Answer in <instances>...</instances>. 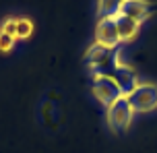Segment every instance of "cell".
<instances>
[{
  "mask_svg": "<svg viewBox=\"0 0 157 153\" xmlns=\"http://www.w3.org/2000/svg\"><path fill=\"white\" fill-rule=\"evenodd\" d=\"M85 62L89 71L93 73V77H110L114 68L120 64V58L114 54V50L93 41L85 52Z\"/></svg>",
  "mask_w": 157,
  "mask_h": 153,
  "instance_id": "obj_1",
  "label": "cell"
},
{
  "mask_svg": "<svg viewBox=\"0 0 157 153\" xmlns=\"http://www.w3.org/2000/svg\"><path fill=\"white\" fill-rule=\"evenodd\" d=\"M134 114H149L157 110V85L155 83H139L130 95L126 97Z\"/></svg>",
  "mask_w": 157,
  "mask_h": 153,
  "instance_id": "obj_2",
  "label": "cell"
},
{
  "mask_svg": "<svg viewBox=\"0 0 157 153\" xmlns=\"http://www.w3.org/2000/svg\"><path fill=\"white\" fill-rule=\"evenodd\" d=\"M134 118V110L130 108L126 97H120L116 104L108 108V126L116 132H124Z\"/></svg>",
  "mask_w": 157,
  "mask_h": 153,
  "instance_id": "obj_3",
  "label": "cell"
},
{
  "mask_svg": "<svg viewBox=\"0 0 157 153\" xmlns=\"http://www.w3.org/2000/svg\"><path fill=\"white\" fill-rule=\"evenodd\" d=\"M91 91H93L95 99L101 105H105V108H110L112 104H116L120 97H124L120 87H118V83L112 77H93Z\"/></svg>",
  "mask_w": 157,
  "mask_h": 153,
  "instance_id": "obj_4",
  "label": "cell"
},
{
  "mask_svg": "<svg viewBox=\"0 0 157 153\" xmlns=\"http://www.w3.org/2000/svg\"><path fill=\"white\" fill-rule=\"evenodd\" d=\"M95 41L101 44L110 50H116L122 41H120V33L116 27V19L114 15L110 17H99V21L95 25Z\"/></svg>",
  "mask_w": 157,
  "mask_h": 153,
  "instance_id": "obj_5",
  "label": "cell"
},
{
  "mask_svg": "<svg viewBox=\"0 0 157 153\" xmlns=\"http://www.w3.org/2000/svg\"><path fill=\"white\" fill-rule=\"evenodd\" d=\"M110 77L118 83V87H120V91H122V95H124V97L130 95L134 89H136V85L141 83V81H139V77H136V73H134L132 68L124 66L122 62L114 68V73H112Z\"/></svg>",
  "mask_w": 157,
  "mask_h": 153,
  "instance_id": "obj_6",
  "label": "cell"
},
{
  "mask_svg": "<svg viewBox=\"0 0 157 153\" xmlns=\"http://www.w3.org/2000/svg\"><path fill=\"white\" fill-rule=\"evenodd\" d=\"M118 13L136 21L139 25H143L151 15V4L147 0H124L122 6L118 8Z\"/></svg>",
  "mask_w": 157,
  "mask_h": 153,
  "instance_id": "obj_7",
  "label": "cell"
},
{
  "mask_svg": "<svg viewBox=\"0 0 157 153\" xmlns=\"http://www.w3.org/2000/svg\"><path fill=\"white\" fill-rule=\"evenodd\" d=\"M114 19H116V27H118L120 41H122V44H128V41H132L134 37L139 35L141 25L136 23V21H132V19H128V17H124V15H120V13H116Z\"/></svg>",
  "mask_w": 157,
  "mask_h": 153,
  "instance_id": "obj_8",
  "label": "cell"
},
{
  "mask_svg": "<svg viewBox=\"0 0 157 153\" xmlns=\"http://www.w3.org/2000/svg\"><path fill=\"white\" fill-rule=\"evenodd\" d=\"M31 33H33V21H31V19H25V17L17 19V35H15L17 41L29 40Z\"/></svg>",
  "mask_w": 157,
  "mask_h": 153,
  "instance_id": "obj_9",
  "label": "cell"
},
{
  "mask_svg": "<svg viewBox=\"0 0 157 153\" xmlns=\"http://www.w3.org/2000/svg\"><path fill=\"white\" fill-rule=\"evenodd\" d=\"M124 0H97V13L99 17H110V15H116L118 8L122 6Z\"/></svg>",
  "mask_w": 157,
  "mask_h": 153,
  "instance_id": "obj_10",
  "label": "cell"
},
{
  "mask_svg": "<svg viewBox=\"0 0 157 153\" xmlns=\"http://www.w3.org/2000/svg\"><path fill=\"white\" fill-rule=\"evenodd\" d=\"M0 31L10 35V37H15L17 35V17H6L2 21V25H0Z\"/></svg>",
  "mask_w": 157,
  "mask_h": 153,
  "instance_id": "obj_11",
  "label": "cell"
},
{
  "mask_svg": "<svg viewBox=\"0 0 157 153\" xmlns=\"http://www.w3.org/2000/svg\"><path fill=\"white\" fill-rule=\"evenodd\" d=\"M15 44H17L15 37H10V35L0 31V52H4V54H6V52H13Z\"/></svg>",
  "mask_w": 157,
  "mask_h": 153,
  "instance_id": "obj_12",
  "label": "cell"
}]
</instances>
